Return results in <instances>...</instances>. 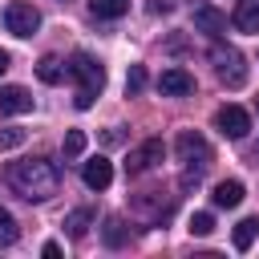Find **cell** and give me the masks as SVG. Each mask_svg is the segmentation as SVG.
Returning a JSON list of instances; mask_svg holds the SVG:
<instances>
[{"label":"cell","mask_w":259,"mask_h":259,"mask_svg":"<svg viewBox=\"0 0 259 259\" xmlns=\"http://www.w3.org/2000/svg\"><path fill=\"white\" fill-rule=\"evenodd\" d=\"M8 186L24 198V202H49L61 190V170L53 158H24L8 166Z\"/></svg>","instance_id":"1"},{"label":"cell","mask_w":259,"mask_h":259,"mask_svg":"<svg viewBox=\"0 0 259 259\" xmlns=\"http://www.w3.org/2000/svg\"><path fill=\"white\" fill-rule=\"evenodd\" d=\"M174 150H178V162H186L182 186L198 182V178L210 170V162H214V150H210V142H206L202 134H194V130H182V134H178V142H174Z\"/></svg>","instance_id":"2"},{"label":"cell","mask_w":259,"mask_h":259,"mask_svg":"<svg viewBox=\"0 0 259 259\" xmlns=\"http://www.w3.org/2000/svg\"><path fill=\"white\" fill-rule=\"evenodd\" d=\"M69 77H77V109H89L93 105V97L101 93V85H105V69H101V61L97 57H89V53H73L69 57Z\"/></svg>","instance_id":"3"},{"label":"cell","mask_w":259,"mask_h":259,"mask_svg":"<svg viewBox=\"0 0 259 259\" xmlns=\"http://www.w3.org/2000/svg\"><path fill=\"white\" fill-rule=\"evenodd\" d=\"M210 65H214V73H219L223 85H231V89L247 85V57H243L235 45L214 40V45H210Z\"/></svg>","instance_id":"4"},{"label":"cell","mask_w":259,"mask_h":259,"mask_svg":"<svg viewBox=\"0 0 259 259\" xmlns=\"http://www.w3.org/2000/svg\"><path fill=\"white\" fill-rule=\"evenodd\" d=\"M0 20H4V28H8L12 36H32V32L40 28V12H36L28 0H8L4 12H0Z\"/></svg>","instance_id":"5"},{"label":"cell","mask_w":259,"mask_h":259,"mask_svg":"<svg viewBox=\"0 0 259 259\" xmlns=\"http://www.w3.org/2000/svg\"><path fill=\"white\" fill-rule=\"evenodd\" d=\"M214 130L223 134V138H231V142H239V138H247V130H251V117H247V109L243 105H219V113H214Z\"/></svg>","instance_id":"6"},{"label":"cell","mask_w":259,"mask_h":259,"mask_svg":"<svg viewBox=\"0 0 259 259\" xmlns=\"http://www.w3.org/2000/svg\"><path fill=\"white\" fill-rule=\"evenodd\" d=\"M162 154H166V146H162V138H146L138 150H130V162H125V174H146V170H154L158 162H162Z\"/></svg>","instance_id":"7"},{"label":"cell","mask_w":259,"mask_h":259,"mask_svg":"<svg viewBox=\"0 0 259 259\" xmlns=\"http://www.w3.org/2000/svg\"><path fill=\"white\" fill-rule=\"evenodd\" d=\"M134 210H138V214H146L150 223H162V219L174 210V198H162V190H146V194H138V198H134Z\"/></svg>","instance_id":"8"},{"label":"cell","mask_w":259,"mask_h":259,"mask_svg":"<svg viewBox=\"0 0 259 259\" xmlns=\"http://www.w3.org/2000/svg\"><path fill=\"white\" fill-rule=\"evenodd\" d=\"M158 89L166 93V97H186V93H194V77L186 73V69H162V77H158Z\"/></svg>","instance_id":"9"},{"label":"cell","mask_w":259,"mask_h":259,"mask_svg":"<svg viewBox=\"0 0 259 259\" xmlns=\"http://www.w3.org/2000/svg\"><path fill=\"white\" fill-rule=\"evenodd\" d=\"M194 28L206 32V36H223V32H227V16H223L214 4H198V8H194Z\"/></svg>","instance_id":"10"},{"label":"cell","mask_w":259,"mask_h":259,"mask_svg":"<svg viewBox=\"0 0 259 259\" xmlns=\"http://www.w3.org/2000/svg\"><path fill=\"white\" fill-rule=\"evenodd\" d=\"M81 178H85L89 190H105V186L113 182V166H109V158H89L85 170H81Z\"/></svg>","instance_id":"11"},{"label":"cell","mask_w":259,"mask_h":259,"mask_svg":"<svg viewBox=\"0 0 259 259\" xmlns=\"http://www.w3.org/2000/svg\"><path fill=\"white\" fill-rule=\"evenodd\" d=\"M32 109V97L24 85H4L0 89V113H28Z\"/></svg>","instance_id":"12"},{"label":"cell","mask_w":259,"mask_h":259,"mask_svg":"<svg viewBox=\"0 0 259 259\" xmlns=\"http://www.w3.org/2000/svg\"><path fill=\"white\" fill-rule=\"evenodd\" d=\"M214 206H223V210H235L239 202H243V182L239 178H223L219 186H214Z\"/></svg>","instance_id":"13"},{"label":"cell","mask_w":259,"mask_h":259,"mask_svg":"<svg viewBox=\"0 0 259 259\" xmlns=\"http://www.w3.org/2000/svg\"><path fill=\"white\" fill-rule=\"evenodd\" d=\"M235 28L239 32H259V0H239L235 4Z\"/></svg>","instance_id":"14"},{"label":"cell","mask_w":259,"mask_h":259,"mask_svg":"<svg viewBox=\"0 0 259 259\" xmlns=\"http://www.w3.org/2000/svg\"><path fill=\"white\" fill-rule=\"evenodd\" d=\"M89 227H93V210H89V206H77V210L65 214V231H69V239H81Z\"/></svg>","instance_id":"15"},{"label":"cell","mask_w":259,"mask_h":259,"mask_svg":"<svg viewBox=\"0 0 259 259\" xmlns=\"http://www.w3.org/2000/svg\"><path fill=\"white\" fill-rule=\"evenodd\" d=\"M89 12L97 20H117V16L130 12V0H89Z\"/></svg>","instance_id":"16"},{"label":"cell","mask_w":259,"mask_h":259,"mask_svg":"<svg viewBox=\"0 0 259 259\" xmlns=\"http://www.w3.org/2000/svg\"><path fill=\"white\" fill-rule=\"evenodd\" d=\"M255 235H259V219H243V223H235V235H231V239H235L239 251H247V247L255 243Z\"/></svg>","instance_id":"17"},{"label":"cell","mask_w":259,"mask_h":259,"mask_svg":"<svg viewBox=\"0 0 259 259\" xmlns=\"http://www.w3.org/2000/svg\"><path fill=\"white\" fill-rule=\"evenodd\" d=\"M36 77H40L45 85H57V81L65 77V69H61L57 57H40V61H36Z\"/></svg>","instance_id":"18"},{"label":"cell","mask_w":259,"mask_h":259,"mask_svg":"<svg viewBox=\"0 0 259 259\" xmlns=\"http://www.w3.org/2000/svg\"><path fill=\"white\" fill-rule=\"evenodd\" d=\"M101 235H105V243H109V247H121V243H125V223H121L117 214H109V219H105V227H101Z\"/></svg>","instance_id":"19"},{"label":"cell","mask_w":259,"mask_h":259,"mask_svg":"<svg viewBox=\"0 0 259 259\" xmlns=\"http://www.w3.org/2000/svg\"><path fill=\"white\" fill-rule=\"evenodd\" d=\"M16 235H20V227H16L12 210H4V206H0V247H12V243H16Z\"/></svg>","instance_id":"20"},{"label":"cell","mask_w":259,"mask_h":259,"mask_svg":"<svg viewBox=\"0 0 259 259\" xmlns=\"http://www.w3.org/2000/svg\"><path fill=\"white\" fill-rule=\"evenodd\" d=\"M85 154V134L81 130H69L65 134V158H81Z\"/></svg>","instance_id":"21"},{"label":"cell","mask_w":259,"mask_h":259,"mask_svg":"<svg viewBox=\"0 0 259 259\" xmlns=\"http://www.w3.org/2000/svg\"><path fill=\"white\" fill-rule=\"evenodd\" d=\"M210 231H214V214L198 210V214L190 219V235H210Z\"/></svg>","instance_id":"22"},{"label":"cell","mask_w":259,"mask_h":259,"mask_svg":"<svg viewBox=\"0 0 259 259\" xmlns=\"http://www.w3.org/2000/svg\"><path fill=\"white\" fill-rule=\"evenodd\" d=\"M24 142V130H16V125H4L0 130V150H16Z\"/></svg>","instance_id":"23"},{"label":"cell","mask_w":259,"mask_h":259,"mask_svg":"<svg viewBox=\"0 0 259 259\" xmlns=\"http://www.w3.org/2000/svg\"><path fill=\"white\" fill-rule=\"evenodd\" d=\"M142 85H146V69H142V65H134V69H130V77H125V93H138Z\"/></svg>","instance_id":"24"},{"label":"cell","mask_w":259,"mask_h":259,"mask_svg":"<svg viewBox=\"0 0 259 259\" xmlns=\"http://www.w3.org/2000/svg\"><path fill=\"white\" fill-rule=\"evenodd\" d=\"M150 8H154V12H170V8H174V0H154Z\"/></svg>","instance_id":"25"},{"label":"cell","mask_w":259,"mask_h":259,"mask_svg":"<svg viewBox=\"0 0 259 259\" xmlns=\"http://www.w3.org/2000/svg\"><path fill=\"white\" fill-rule=\"evenodd\" d=\"M4 69H8V53L0 49V73H4Z\"/></svg>","instance_id":"26"},{"label":"cell","mask_w":259,"mask_h":259,"mask_svg":"<svg viewBox=\"0 0 259 259\" xmlns=\"http://www.w3.org/2000/svg\"><path fill=\"white\" fill-rule=\"evenodd\" d=\"M255 109H259V97H255Z\"/></svg>","instance_id":"27"}]
</instances>
